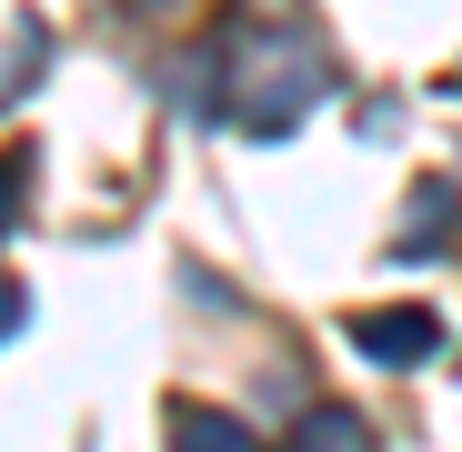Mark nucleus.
Returning <instances> with one entry per match:
<instances>
[{"label": "nucleus", "mask_w": 462, "mask_h": 452, "mask_svg": "<svg viewBox=\"0 0 462 452\" xmlns=\"http://www.w3.org/2000/svg\"><path fill=\"white\" fill-rule=\"evenodd\" d=\"M352 332H362V352H372V362H393V372H412V362L442 342V332H432V312H372V322H352Z\"/></svg>", "instance_id": "nucleus-1"}, {"label": "nucleus", "mask_w": 462, "mask_h": 452, "mask_svg": "<svg viewBox=\"0 0 462 452\" xmlns=\"http://www.w3.org/2000/svg\"><path fill=\"white\" fill-rule=\"evenodd\" d=\"M171 452H262L242 422H211V412H171Z\"/></svg>", "instance_id": "nucleus-2"}, {"label": "nucleus", "mask_w": 462, "mask_h": 452, "mask_svg": "<svg viewBox=\"0 0 462 452\" xmlns=\"http://www.w3.org/2000/svg\"><path fill=\"white\" fill-rule=\"evenodd\" d=\"M11 211H21V161H0V232H11Z\"/></svg>", "instance_id": "nucleus-3"}]
</instances>
